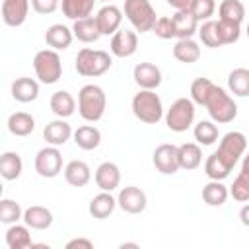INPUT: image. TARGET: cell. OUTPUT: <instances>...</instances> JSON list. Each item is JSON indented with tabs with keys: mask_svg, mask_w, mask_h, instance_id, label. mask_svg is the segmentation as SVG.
<instances>
[{
	"mask_svg": "<svg viewBox=\"0 0 249 249\" xmlns=\"http://www.w3.org/2000/svg\"><path fill=\"white\" fill-rule=\"evenodd\" d=\"M245 150H247V138H245L243 132H239V130L226 132L220 140L218 150L206 158L204 173L210 179L224 181L231 173L233 165L239 161V158L243 156Z\"/></svg>",
	"mask_w": 249,
	"mask_h": 249,
	"instance_id": "1",
	"label": "cell"
},
{
	"mask_svg": "<svg viewBox=\"0 0 249 249\" xmlns=\"http://www.w3.org/2000/svg\"><path fill=\"white\" fill-rule=\"evenodd\" d=\"M107 107V95L101 86L86 84L78 91V113L88 123H97Z\"/></svg>",
	"mask_w": 249,
	"mask_h": 249,
	"instance_id": "2",
	"label": "cell"
},
{
	"mask_svg": "<svg viewBox=\"0 0 249 249\" xmlns=\"http://www.w3.org/2000/svg\"><path fill=\"white\" fill-rule=\"evenodd\" d=\"M210 119L214 123H220V124H226V123H231L235 117H237V105L233 101V97L220 86L214 84L206 103H204Z\"/></svg>",
	"mask_w": 249,
	"mask_h": 249,
	"instance_id": "3",
	"label": "cell"
},
{
	"mask_svg": "<svg viewBox=\"0 0 249 249\" xmlns=\"http://www.w3.org/2000/svg\"><path fill=\"white\" fill-rule=\"evenodd\" d=\"M113 64V58L109 53L101 49H82L76 54V72L86 78H97L103 76Z\"/></svg>",
	"mask_w": 249,
	"mask_h": 249,
	"instance_id": "4",
	"label": "cell"
},
{
	"mask_svg": "<svg viewBox=\"0 0 249 249\" xmlns=\"http://www.w3.org/2000/svg\"><path fill=\"white\" fill-rule=\"evenodd\" d=\"M132 113L146 124H156L163 117V105L156 89H140L132 97Z\"/></svg>",
	"mask_w": 249,
	"mask_h": 249,
	"instance_id": "5",
	"label": "cell"
},
{
	"mask_svg": "<svg viewBox=\"0 0 249 249\" xmlns=\"http://www.w3.org/2000/svg\"><path fill=\"white\" fill-rule=\"evenodd\" d=\"M124 16L134 31L146 33L156 25V10L150 0H124Z\"/></svg>",
	"mask_w": 249,
	"mask_h": 249,
	"instance_id": "6",
	"label": "cell"
},
{
	"mask_svg": "<svg viewBox=\"0 0 249 249\" xmlns=\"http://www.w3.org/2000/svg\"><path fill=\"white\" fill-rule=\"evenodd\" d=\"M33 68L41 84H56L62 76V62L54 49H43L33 58Z\"/></svg>",
	"mask_w": 249,
	"mask_h": 249,
	"instance_id": "7",
	"label": "cell"
},
{
	"mask_svg": "<svg viewBox=\"0 0 249 249\" xmlns=\"http://www.w3.org/2000/svg\"><path fill=\"white\" fill-rule=\"evenodd\" d=\"M195 121V101L191 97H179L165 113V124L173 132H185Z\"/></svg>",
	"mask_w": 249,
	"mask_h": 249,
	"instance_id": "8",
	"label": "cell"
},
{
	"mask_svg": "<svg viewBox=\"0 0 249 249\" xmlns=\"http://www.w3.org/2000/svg\"><path fill=\"white\" fill-rule=\"evenodd\" d=\"M35 171L45 177V179H53L62 171V154L58 150V146H47L41 148L35 156Z\"/></svg>",
	"mask_w": 249,
	"mask_h": 249,
	"instance_id": "9",
	"label": "cell"
},
{
	"mask_svg": "<svg viewBox=\"0 0 249 249\" xmlns=\"http://www.w3.org/2000/svg\"><path fill=\"white\" fill-rule=\"evenodd\" d=\"M154 167L163 175H173L181 169L179 165V146L175 144H160L154 150Z\"/></svg>",
	"mask_w": 249,
	"mask_h": 249,
	"instance_id": "10",
	"label": "cell"
},
{
	"mask_svg": "<svg viewBox=\"0 0 249 249\" xmlns=\"http://www.w3.org/2000/svg\"><path fill=\"white\" fill-rule=\"evenodd\" d=\"M117 204L126 214H140V212H144L148 198H146V193L142 189L130 185V187L121 189V193L117 196Z\"/></svg>",
	"mask_w": 249,
	"mask_h": 249,
	"instance_id": "11",
	"label": "cell"
},
{
	"mask_svg": "<svg viewBox=\"0 0 249 249\" xmlns=\"http://www.w3.org/2000/svg\"><path fill=\"white\" fill-rule=\"evenodd\" d=\"M138 49V35L130 29H119L111 37V53L119 58H128Z\"/></svg>",
	"mask_w": 249,
	"mask_h": 249,
	"instance_id": "12",
	"label": "cell"
},
{
	"mask_svg": "<svg viewBox=\"0 0 249 249\" xmlns=\"http://www.w3.org/2000/svg\"><path fill=\"white\" fill-rule=\"evenodd\" d=\"M31 0H4L2 2V21L10 27H19L25 23Z\"/></svg>",
	"mask_w": 249,
	"mask_h": 249,
	"instance_id": "13",
	"label": "cell"
},
{
	"mask_svg": "<svg viewBox=\"0 0 249 249\" xmlns=\"http://www.w3.org/2000/svg\"><path fill=\"white\" fill-rule=\"evenodd\" d=\"M132 78L140 89H156L161 84V70L154 62H138L132 70Z\"/></svg>",
	"mask_w": 249,
	"mask_h": 249,
	"instance_id": "14",
	"label": "cell"
},
{
	"mask_svg": "<svg viewBox=\"0 0 249 249\" xmlns=\"http://www.w3.org/2000/svg\"><path fill=\"white\" fill-rule=\"evenodd\" d=\"M95 19H97V25H99L101 35H113V33H117L119 27H121L123 12H121V8H117V6H113V4H105V6L97 12Z\"/></svg>",
	"mask_w": 249,
	"mask_h": 249,
	"instance_id": "15",
	"label": "cell"
},
{
	"mask_svg": "<svg viewBox=\"0 0 249 249\" xmlns=\"http://www.w3.org/2000/svg\"><path fill=\"white\" fill-rule=\"evenodd\" d=\"M95 185L101 191H115L121 185V169L113 161H103L95 169Z\"/></svg>",
	"mask_w": 249,
	"mask_h": 249,
	"instance_id": "16",
	"label": "cell"
},
{
	"mask_svg": "<svg viewBox=\"0 0 249 249\" xmlns=\"http://www.w3.org/2000/svg\"><path fill=\"white\" fill-rule=\"evenodd\" d=\"M173 29L177 39H193V35L198 31V19L191 10H181L171 16Z\"/></svg>",
	"mask_w": 249,
	"mask_h": 249,
	"instance_id": "17",
	"label": "cell"
},
{
	"mask_svg": "<svg viewBox=\"0 0 249 249\" xmlns=\"http://www.w3.org/2000/svg\"><path fill=\"white\" fill-rule=\"evenodd\" d=\"M72 126L64 121V119H56V121H51L45 130H43V138L47 140V144L51 146H64L70 136H72Z\"/></svg>",
	"mask_w": 249,
	"mask_h": 249,
	"instance_id": "18",
	"label": "cell"
},
{
	"mask_svg": "<svg viewBox=\"0 0 249 249\" xmlns=\"http://www.w3.org/2000/svg\"><path fill=\"white\" fill-rule=\"evenodd\" d=\"M74 31L62 23H54L45 31V43L54 51H64L72 45Z\"/></svg>",
	"mask_w": 249,
	"mask_h": 249,
	"instance_id": "19",
	"label": "cell"
},
{
	"mask_svg": "<svg viewBox=\"0 0 249 249\" xmlns=\"http://www.w3.org/2000/svg\"><path fill=\"white\" fill-rule=\"evenodd\" d=\"M12 97L19 103H31L39 97V84L27 76L16 78L12 82Z\"/></svg>",
	"mask_w": 249,
	"mask_h": 249,
	"instance_id": "20",
	"label": "cell"
},
{
	"mask_svg": "<svg viewBox=\"0 0 249 249\" xmlns=\"http://www.w3.org/2000/svg\"><path fill=\"white\" fill-rule=\"evenodd\" d=\"M64 179L72 187H86L91 179V169L82 160H72L64 167Z\"/></svg>",
	"mask_w": 249,
	"mask_h": 249,
	"instance_id": "21",
	"label": "cell"
},
{
	"mask_svg": "<svg viewBox=\"0 0 249 249\" xmlns=\"http://www.w3.org/2000/svg\"><path fill=\"white\" fill-rule=\"evenodd\" d=\"M115 206H117V198L109 191H101L99 195H95L89 200V214L95 220H105L113 214Z\"/></svg>",
	"mask_w": 249,
	"mask_h": 249,
	"instance_id": "22",
	"label": "cell"
},
{
	"mask_svg": "<svg viewBox=\"0 0 249 249\" xmlns=\"http://www.w3.org/2000/svg\"><path fill=\"white\" fill-rule=\"evenodd\" d=\"M23 222L31 230H47L53 224V212L45 206L33 204V206L23 210Z\"/></svg>",
	"mask_w": 249,
	"mask_h": 249,
	"instance_id": "23",
	"label": "cell"
},
{
	"mask_svg": "<svg viewBox=\"0 0 249 249\" xmlns=\"http://www.w3.org/2000/svg\"><path fill=\"white\" fill-rule=\"evenodd\" d=\"M72 31H74V37H76L78 41H82V43H95V41L101 37L97 19H95L93 16L76 19L74 25H72Z\"/></svg>",
	"mask_w": 249,
	"mask_h": 249,
	"instance_id": "24",
	"label": "cell"
},
{
	"mask_svg": "<svg viewBox=\"0 0 249 249\" xmlns=\"http://www.w3.org/2000/svg\"><path fill=\"white\" fill-rule=\"evenodd\" d=\"M230 195H231L237 202H249V154L243 156L241 171H239V175L233 179V185H231V189H230Z\"/></svg>",
	"mask_w": 249,
	"mask_h": 249,
	"instance_id": "25",
	"label": "cell"
},
{
	"mask_svg": "<svg viewBox=\"0 0 249 249\" xmlns=\"http://www.w3.org/2000/svg\"><path fill=\"white\" fill-rule=\"evenodd\" d=\"M97 0H60V8L62 14L68 19H82V18H89L93 12Z\"/></svg>",
	"mask_w": 249,
	"mask_h": 249,
	"instance_id": "26",
	"label": "cell"
},
{
	"mask_svg": "<svg viewBox=\"0 0 249 249\" xmlns=\"http://www.w3.org/2000/svg\"><path fill=\"white\" fill-rule=\"evenodd\" d=\"M51 109L58 119H66L70 115H74L76 111V101L70 95V91L66 89H58L51 95Z\"/></svg>",
	"mask_w": 249,
	"mask_h": 249,
	"instance_id": "27",
	"label": "cell"
},
{
	"mask_svg": "<svg viewBox=\"0 0 249 249\" xmlns=\"http://www.w3.org/2000/svg\"><path fill=\"white\" fill-rule=\"evenodd\" d=\"M8 130L14 136H29L35 130V119L25 111H16L8 117Z\"/></svg>",
	"mask_w": 249,
	"mask_h": 249,
	"instance_id": "28",
	"label": "cell"
},
{
	"mask_svg": "<svg viewBox=\"0 0 249 249\" xmlns=\"http://www.w3.org/2000/svg\"><path fill=\"white\" fill-rule=\"evenodd\" d=\"M74 142L82 150H95L101 144V132L93 124H84L74 130Z\"/></svg>",
	"mask_w": 249,
	"mask_h": 249,
	"instance_id": "29",
	"label": "cell"
},
{
	"mask_svg": "<svg viewBox=\"0 0 249 249\" xmlns=\"http://www.w3.org/2000/svg\"><path fill=\"white\" fill-rule=\"evenodd\" d=\"M173 56L183 64H193L200 58V47L193 39H177L173 47Z\"/></svg>",
	"mask_w": 249,
	"mask_h": 249,
	"instance_id": "30",
	"label": "cell"
},
{
	"mask_svg": "<svg viewBox=\"0 0 249 249\" xmlns=\"http://www.w3.org/2000/svg\"><path fill=\"white\" fill-rule=\"evenodd\" d=\"M228 196H230V191L222 181L210 179V183L202 187V200L208 206H222L228 200Z\"/></svg>",
	"mask_w": 249,
	"mask_h": 249,
	"instance_id": "31",
	"label": "cell"
},
{
	"mask_svg": "<svg viewBox=\"0 0 249 249\" xmlns=\"http://www.w3.org/2000/svg\"><path fill=\"white\" fill-rule=\"evenodd\" d=\"M23 171V161L18 152H4L0 158V175L6 181H14L21 175Z\"/></svg>",
	"mask_w": 249,
	"mask_h": 249,
	"instance_id": "32",
	"label": "cell"
},
{
	"mask_svg": "<svg viewBox=\"0 0 249 249\" xmlns=\"http://www.w3.org/2000/svg\"><path fill=\"white\" fill-rule=\"evenodd\" d=\"M6 245L10 249H25L31 247V233H29V226H19L18 222L12 224L6 231Z\"/></svg>",
	"mask_w": 249,
	"mask_h": 249,
	"instance_id": "33",
	"label": "cell"
},
{
	"mask_svg": "<svg viewBox=\"0 0 249 249\" xmlns=\"http://www.w3.org/2000/svg\"><path fill=\"white\" fill-rule=\"evenodd\" d=\"M202 161V150L198 144L195 142H187V144H181L179 146V165L181 169H196Z\"/></svg>",
	"mask_w": 249,
	"mask_h": 249,
	"instance_id": "34",
	"label": "cell"
},
{
	"mask_svg": "<svg viewBox=\"0 0 249 249\" xmlns=\"http://www.w3.org/2000/svg\"><path fill=\"white\" fill-rule=\"evenodd\" d=\"M228 88L237 97L249 95V68H233L228 76Z\"/></svg>",
	"mask_w": 249,
	"mask_h": 249,
	"instance_id": "35",
	"label": "cell"
},
{
	"mask_svg": "<svg viewBox=\"0 0 249 249\" xmlns=\"http://www.w3.org/2000/svg\"><path fill=\"white\" fill-rule=\"evenodd\" d=\"M218 14H220L218 19H226V21L241 25L245 18V6L241 4V0H222L218 6Z\"/></svg>",
	"mask_w": 249,
	"mask_h": 249,
	"instance_id": "36",
	"label": "cell"
},
{
	"mask_svg": "<svg viewBox=\"0 0 249 249\" xmlns=\"http://www.w3.org/2000/svg\"><path fill=\"white\" fill-rule=\"evenodd\" d=\"M196 33H198L202 45H206V47H210V49L224 47L222 37H220V31H218V21H214V19H206V21H202V25L198 27Z\"/></svg>",
	"mask_w": 249,
	"mask_h": 249,
	"instance_id": "37",
	"label": "cell"
},
{
	"mask_svg": "<svg viewBox=\"0 0 249 249\" xmlns=\"http://www.w3.org/2000/svg\"><path fill=\"white\" fill-rule=\"evenodd\" d=\"M195 140L200 146H212L218 140V126L212 121H200L195 126Z\"/></svg>",
	"mask_w": 249,
	"mask_h": 249,
	"instance_id": "38",
	"label": "cell"
},
{
	"mask_svg": "<svg viewBox=\"0 0 249 249\" xmlns=\"http://www.w3.org/2000/svg\"><path fill=\"white\" fill-rule=\"evenodd\" d=\"M18 220H23V210L19 202L12 198H2L0 200V222L2 224H16Z\"/></svg>",
	"mask_w": 249,
	"mask_h": 249,
	"instance_id": "39",
	"label": "cell"
},
{
	"mask_svg": "<svg viewBox=\"0 0 249 249\" xmlns=\"http://www.w3.org/2000/svg\"><path fill=\"white\" fill-rule=\"evenodd\" d=\"M214 88V82H210L208 78H196L193 84H191V99L196 103V105H204L210 91Z\"/></svg>",
	"mask_w": 249,
	"mask_h": 249,
	"instance_id": "40",
	"label": "cell"
},
{
	"mask_svg": "<svg viewBox=\"0 0 249 249\" xmlns=\"http://www.w3.org/2000/svg\"><path fill=\"white\" fill-rule=\"evenodd\" d=\"M218 31H220L222 43H224V45H231V43H235V41L239 39L241 25H239V23L226 21V19H218Z\"/></svg>",
	"mask_w": 249,
	"mask_h": 249,
	"instance_id": "41",
	"label": "cell"
},
{
	"mask_svg": "<svg viewBox=\"0 0 249 249\" xmlns=\"http://www.w3.org/2000/svg\"><path fill=\"white\" fill-rule=\"evenodd\" d=\"M198 21H206L216 12V0H195V6L191 10Z\"/></svg>",
	"mask_w": 249,
	"mask_h": 249,
	"instance_id": "42",
	"label": "cell"
},
{
	"mask_svg": "<svg viewBox=\"0 0 249 249\" xmlns=\"http://www.w3.org/2000/svg\"><path fill=\"white\" fill-rule=\"evenodd\" d=\"M160 39H171L175 37V29H173V19L169 16H160L156 19V25L152 29Z\"/></svg>",
	"mask_w": 249,
	"mask_h": 249,
	"instance_id": "43",
	"label": "cell"
},
{
	"mask_svg": "<svg viewBox=\"0 0 249 249\" xmlns=\"http://www.w3.org/2000/svg\"><path fill=\"white\" fill-rule=\"evenodd\" d=\"M58 6H60V0H31V8L37 14H43V16L56 12Z\"/></svg>",
	"mask_w": 249,
	"mask_h": 249,
	"instance_id": "44",
	"label": "cell"
},
{
	"mask_svg": "<svg viewBox=\"0 0 249 249\" xmlns=\"http://www.w3.org/2000/svg\"><path fill=\"white\" fill-rule=\"evenodd\" d=\"M175 12H181V10H193L195 6V0H165Z\"/></svg>",
	"mask_w": 249,
	"mask_h": 249,
	"instance_id": "45",
	"label": "cell"
},
{
	"mask_svg": "<svg viewBox=\"0 0 249 249\" xmlns=\"http://www.w3.org/2000/svg\"><path fill=\"white\" fill-rule=\"evenodd\" d=\"M74 247L91 249V247H93V243H91L89 239H86V237H74V239H70V241L66 243V249H74Z\"/></svg>",
	"mask_w": 249,
	"mask_h": 249,
	"instance_id": "46",
	"label": "cell"
},
{
	"mask_svg": "<svg viewBox=\"0 0 249 249\" xmlns=\"http://www.w3.org/2000/svg\"><path fill=\"white\" fill-rule=\"evenodd\" d=\"M239 220H241L243 226L249 228V202H245V204L241 206V210H239Z\"/></svg>",
	"mask_w": 249,
	"mask_h": 249,
	"instance_id": "47",
	"label": "cell"
},
{
	"mask_svg": "<svg viewBox=\"0 0 249 249\" xmlns=\"http://www.w3.org/2000/svg\"><path fill=\"white\" fill-rule=\"evenodd\" d=\"M124 247H138L136 243H121V249H124Z\"/></svg>",
	"mask_w": 249,
	"mask_h": 249,
	"instance_id": "48",
	"label": "cell"
},
{
	"mask_svg": "<svg viewBox=\"0 0 249 249\" xmlns=\"http://www.w3.org/2000/svg\"><path fill=\"white\" fill-rule=\"evenodd\" d=\"M247 37H249V23H247Z\"/></svg>",
	"mask_w": 249,
	"mask_h": 249,
	"instance_id": "49",
	"label": "cell"
},
{
	"mask_svg": "<svg viewBox=\"0 0 249 249\" xmlns=\"http://www.w3.org/2000/svg\"><path fill=\"white\" fill-rule=\"evenodd\" d=\"M99 2H109V0H99Z\"/></svg>",
	"mask_w": 249,
	"mask_h": 249,
	"instance_id": "50",
	"label": "cell"
}]
</instances>
